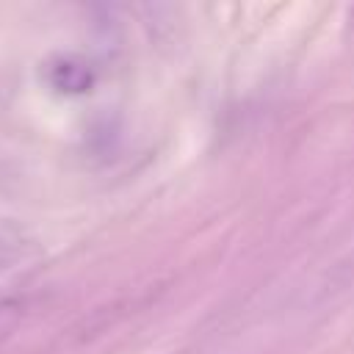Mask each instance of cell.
I'll list each match as a JSON object with an SVG mask.
<instances>
[{"label":"cell","instance_id":"cell-1","mask_svg":"<svg viewBox=\"0 0 354 354\" xmlns=\"http://www.w3.org/2000/svg\"><path fill=\"white\" fill-rule=\"evenodd\" d=\"M47 75H50V83L61 91H69V94H80L91 86V69L80 61V58H72V55H61L55 58L50 66H47Z\"/></svg>","mask_w":354,"mask_h":354},{"label":"cell","instance_id":"cell-2","mask_svg":"<svg viewBox=\"0 0 354 354\" xmlns=\"http://www.w3.org/2000/svg\"><path fill=\"white\" fill-rule=\"evenodd\" d=\"M30 238L11 221H0V268L19 263L30 252Z\"/></svg>","mask_w":354,"mask_h":354}]
</instances>
